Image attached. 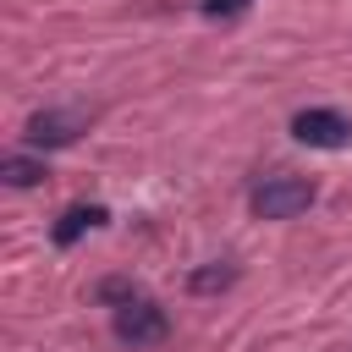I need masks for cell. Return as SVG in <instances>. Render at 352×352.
Returning a JSON list of instances; mask_svg holds the SVG:
<instances>
[{
    "label": "cell",
    "mask_w": 352,
    "mask_h": 352,
    "mask_svg": "<svg viewBox=\"0 0 352 352\" xmlns=\"http://www.w3.org/2000/svg\"><path fill=\"white\" fill-rule=\"evenodd\" d=\"M314 198H319V187H314L308 176L275 170V176H264V182L248 192V209H253L258 220H292V214H302Z\"/></svg>",
    "instance_id": "cell-1"
},
{
    "label": "cell",
    "mask_w": 352,
    "mask_h": 352,
    "mask_svg": "<svg viewBox=\"0 0 352 352\" xmlns=\"http://www.w3.org/2000/svg\"><path fill=\"white\" fill-rule=\"evenodd\" d=\"M110 330H116L121 346H160V341L170 336V314H165L154 297H132V302L116 308Z\"/></svg>",
    "instance_id": "cell-2"
},
{
    "label": "cell",
    "mask_w": 352,
    "mask_h": 352,
    "mask_svg": "<svg viewBox=\"0 0 352 352\" xmlns=\"http://www.w3.org/2000/svg\"><path fill=\"white\" fill-rule=\"evenodd\" d=\"M292 138L308 143V148H346L352 143V121L341 110H324V104H308L292 116Z\"/></svg>",
    "instance_id": "cell-3"
},
{
    "label": "cell",
    "mask_w": 352,
    "mask_h": 352,
    "mask_svg": "<svg viewBox=\"0 0 352 352\" xmlns=\"http://www.w3.org/2000/svg\"><path fill=\"white\" fill-rule=\"evenodd\" d=\"M77 132H82V116H72V110H38V116H28V148H66V143H77Z\"/></svg>",
    "instance_id": "cell-4"
},
{
    "label": "cell",
    "mask_w": 352,
    "mask_h": 352,
    "mask_svg": "<svg viewBox=\"0 0 352 352\" xmlns=\"http://www.w3.org/2000/svg\"><path fill=\"white\" fill-rule=\"evenodd\" d=\"M104 220H110V209H104V204H72V209L55 220V231H50V236H55V248H72L82 231H94V226H104Z\"/></svg>",
    "instance_id": "cell-5"
},
{
    "label": "cell",
    "mask_w": 352,
    "mask_h": 352,
    "mask_svg": "<svg viewBox=\"0 0 352 352\" xmlns=\"http://www.w3.org/2000/svg\"><path fill=\"white\" fill-rule=\"evenodd\" d=\"M0 182H6V187H38V182H44V160H33V154H6V160H0Z\"/></svg>",
    "instance_id": "cell-6"
},
{
    "label": "cell",
    "mask_w": 352,
    "mask_h": 352,
    "mask_svg": "<svg viewBox=\"0 0 352 352\" xmlns=\"http://www.w3.org/2000/svg\"><path fill=\"white\" fill-rule=\"evenodd\" d=\"M226 286H236V264H231V258H220V264H204V270H192V275H187V292H198V297H209V292H226Z\"/></svg>",
    "instance_id": "cell-7"
},
{
    "label": "cell",
    "mask_w": 352,
    "mask_h": 352,
    "mask_svg": "<svg viewBox=\"0 0 352 352\" xmlns=\"http://www.w3.org/2000/svg\"><path fill=\"white\" fill-rule=\"evenodd\" d=\"M94 297H99V302H110V308H121V302H132V297H143V292H138V286H132L126 275H104Z\"/></svg>",
    "instance_id": "cell-8"
},
{
    "label": "cell",
    "mask_w": 352,
    "mask_h": 352,
    "mask_svg": "<svg viewBox=\"0 0 352 352\" xmlns=\"http://www.w3.org/2000/svg\"><path fill=\"white\" fill-rule=\"evenodd\" d=\"M253 0H198V11L209 16V22H231V16H242Z\"/></svg>",
    "instance_id": "cell-9"
}]
</instances>
